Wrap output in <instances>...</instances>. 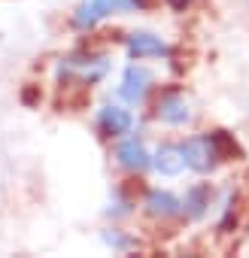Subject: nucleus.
I'll list each match as a JSON object with an SVG mask.
<instances>
[{"instance_id":"f257e3e1","label":"nucleus","mask_w":249,"mask_h":258,"mask_svg":"<svg viewBox=\"0 0 249 258\" xmlns=\"http://www.w3.org/2000/svg\"><path fill=\"white\" fill-rule=\"evenodd\" d=\"M182 155H185V167L198 170V173H210L216 164H219V146L213 140V134H195L182 143Z\"/></svg>"},{"instance_id":"f03ea898","label":"nucleus","mask_w":249,"mask_h":258,"mask_svg":"<svg viewBox=\"0 0 249 258\" xmlns=\"http://www.w3.org/2000/svg\"><path fill=\"white\" fill-rule=\"evenodd\" d=\"M103 73H106V58H103V55H70V58H64V61L58 64V76H61L64 82L73 79V76H79L82 85H91V82H97Z\"/></svg>"},{"instance_id":"7ed1b4c3","label":"nucleus","mask_w":249,"mask_h":258,"mask_svg":"<svg viewBox=\"0 0 249 258\" xmlns=\"http://www.w3.org/2000/svg\"><path fill=\"white\" fill-rule=\"evenodd\" d=\"M137 7H143V0H88V4H82L76 10L73 22H76V28H91L112 13H131Z\"/></svg>"},{"instance_id":"20e7f679","label":"nucleus","mask_w":249,"mask_h":258,"mask_svg":"<svg viewBox=\"0 0 249 258\" xmlns=\"http://www.w3.org/2000/svg\"><path fill=\"white\" fill-rule=\"evenodd\" d=\"M149 85H152V73H149L146 67H137V64H131L128 70H125V76H121L118 97H121V100H128V103H140V100L146 97Z\"/></svg>"},{"instance_id":"39448f33","label":"nucleus","mask_w":249,"mask_h":258,"mask_svg":"<svg viewBox=\"0 0 249 258\" xmlns=\"http://www.w3.org/2000/svg\"><path fill=\"white\" fill-rule=\"evenodd\" d=\"M158 118L164 124H185L192 121V103L179 91H164L158 100Z\"/></svg>"},{"instance_id":"423d86ee","label":"nucleus","mask_w":249,"mask_h":258,"mask_svg":"<svg viewBox=\"0 0 249 258\" xmlns=\"http://www.w3.org/2000/svg\"><path fill=\"white\" fill-rule=\"evenodd\" d=\"M128 52H131V58H164L170 52V46L155 34H131Z\"/></svg>"},{"instance_id":"0eeeda50","label":"nucleus","mask_w":249,"mask_h":258,"mask_svg":"<svg viewBox=\"0 0 249 258\" xmlns=\"http://www.w3.org/2000/svg\"><path fill=\"white\" fill-rule=\"evenodd\" d=\"M97 121H100V131L106 137H121V134L131 131V112L121 109V106H103Z\"/></svg>"},{"instance_id":"6e6552de","label":"nucleus","mask_w":249,"mask_h":258,"mask_svg":"<svg viewBox=\"0 0 249 258\" xmlns=\"http://www.w3.org/2000/svg\"><path fill=\"white\" fill-rule=\"evenodd\" d=\"M115 158H118V164H121V167L137 170V173L149 167V152L143 149V143H140V140H125V143L115 149Z\"/></svg>"},{"instance_id":"1a4fd4ad","label":"nucleus","mask_w":249,"mask_h":258,"mask_svg":"<svg viewBox=\"0 0 249 258\" xmlns=\"http://www.w3.org/2000/svg\"><path fill=\"white\" fill-rule=\"evenodd\" d=\"M146 210H149V216H155V219H170V216H176V213L182 210V204H179L170 191H149V195H146Z\"/></svg>"},{"instance_id":"9d476101","label":"nucleus","mask_w":249,"mask_h":258,"mask_svg":"<svg viewBox=\"0 0 249 258\" xmlns=\"http://www.w3.org/2000/svg\"><path fill=\"white\" fill-rule=\"evenodd\" d=\"M182 167H185L182 146H161V149L155 152V170H158V173H164V176H176Z\"/></svg>"},{"instance_id":"9b49d317","label":"nucleus","mask_w":249,"mask_h":258,"mask_svg":"<svg viewBox=\"0 0 249 258\" xmlns=\"http://www.w3.org/2000/svg\"><path fill=\"white\" fill-rule=\"evenodd\" d=\"M210 198H213L210 185H192V188L185 191V213H189L192 219H201V216L207 213V207H210Z\"/></svg>"},{"instance_id":"f8f14e48","label":"nucleus","mask_w":249,"mask_h":258,"mask_svg":"<svg viewBox=\"0 0 249 258\" xmlns=\"http://www.w3.org/2000/svg\"><path fill=\"white\" fill-rule=\"evenodd\" d=\"M213 140H216V146H219V155H222V158H234V155H237V146L231 143V137H228L225 131H216V134H213Z\"/></svg>"},{"instance_id":"ddd939ff","label":"nucleus","mask_w":249,"mask_h":258,"mask_svg":"<svg viewBox=\"0 0 249 258\" xmlns=\"http://www.w3.org/2000/svg\"><path fill=\"white\" fill-rule=\"evenodd\" d=\"M103 240H106V243H112V246H118V249H128V246H131V240H125V237H121V234H115V231H112V234H103Z\"/></svg>"},{"instance_id":"4468645a","label":"nucleus","mask_w":249,"mask_h":258,"mask_svg":"<svg viewBox=\"0 0 249 258\" xmlns=\"http://www.w3.org/2000/svg\"><path fill=\"white\" fill-rule=\"evenodd\" d=\"M170 4H173L176 10H182V7H189V0H170Z\"/></svg>"}]
</instances>
